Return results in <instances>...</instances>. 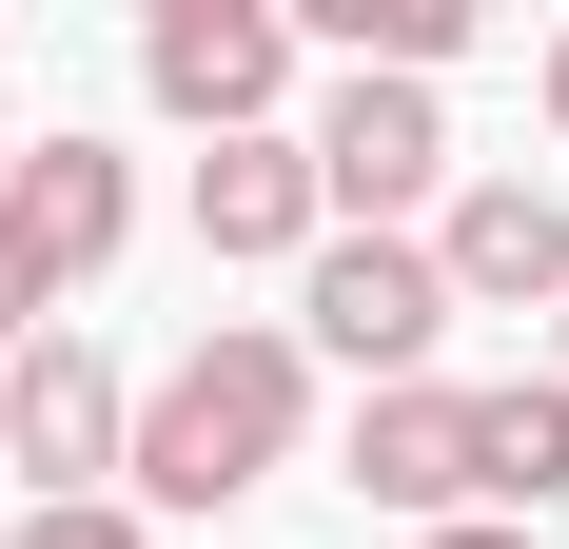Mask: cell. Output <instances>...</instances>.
Segmentation results:
<instances>
[{"label": "cell", "instance_id": "obj_1", "mask_svg": "<svg viewBox=\"0 0 569 549\" xmlns=\"http://www.w3.org/2000/svg\"><path fill=\"white\" fill-rule=\"evenodd\" d=\"M295 432H315V353H295V315H217L197 353L138 373L118 491L158 510V530H217V510H256V491L295 471Z\"/></svg>", "mask_w": 569, "mask_h": 549}, {"label": "cell", "instance_id": "obj_2", "mask_svg": "<svg viewBox=\"0 0 569 549\" xmlns=\"http://www.w3.org/2000/svg\"><path fill=\"white\" fill-rule=\"evenodd\" d=\"M295 0H158L138 20V99L217 158V138H295Z\"/></svg>", "mask_w": 569, "mask_h": 549}, {"label": "cell", "instance_id": "obj_3", "mask_svg": "<svg viewBox=\"0 0 569 549\" xmlns=\"http://www.w3.org/2000/svg\"><path fill=\"white\" fill-rule=\"evenodd\" d=\"M295 353L353 392H412L432 353H452V274H432V236H315V274H295Z\"/></svg>", "mask_w": 569, "mask_h": 549}, {"label": "cell", "instance_id": "obj_4", "mask_svg": "<svg viewBox=\"0 0 569 549\" xmlns=\"http://www.w3.org/2000/svg\"><path fill=\"white\" fill-rule=\"evenodd\" d=\"M295 138H315L335 236H412V217H452V99H432V79H335Z\"/></svg>", "mask_w": 569, "mask_h": 549}, {"label": "cell", "instance_id": "obj_5", "mask_svg": "<svg viewBox=\"0 0 569 549\" xmlns=\"http://www.w3.org/2000/svg\"><path fill=\"white\" fill-rule=\"evenodd\" d=\"M118 451H138V373H118L79 315H59L40 353H0V471H40V510H99Z\"/></svg>", "mask_w": 569, "mask_h": 549}, {"label": "cell", "instance_id": "obj_6", "mask_svg": "<svg viewBox=\"0 0 569 549\" xmlns=\"http://www.w3.org/2000/svg\"><path fill=\"white\" fill-rule=\"evenodd\" d=\"M0 236H20L59 295H99V274L138 256V158L79 138V118H59V138H0Z\"/></svg>", "mask_w": 569, "mask_h": 549}, {"label": "cell", "instance_id": "obj_7", "mask_svg": "<svg viewBox=\"0 0 569 549\" xmlns=\"http://www.w3.org/2000/svg\"><path fill=\"white\" fill-rule=\"evenodd\" d=\"M353 510H393V530H471V373H412V392H353L335 432Z\"/></svg>", "mask_w": 569, "mask_h": 549}, {"label": "cell", "instance_id": "obj_8", "mask_svg": "<svg viewBox=\"0 0 569 549\" xmlns=\"http://www.w3.org/2000/svg\"><path fill=\"white\" fill-rule=\"evenodd\" d=\"M432 274H452V315H569V197L550 177H452Z\"/></svg>", "mask_w": 569, "mask_h": 549}, {"label": "cell", "instance_id": "obj_9", "mask_svg": "<svg viewBox=\"0 0 569 549\" xmlns=\"http://www.w3.org/2000/svg\"><path fill=\"white\" fill-rule=\"evenodd\" d=\"M335 197H315V138H217L197 158V256L217 274H315Z\"/></svg>", "mask_w": 569, "mask_h": 549}, {"label": "cell", "instance_id": "obj_10", "mask_svg": "<svg viewBox=\"0 0 569 549\" xmlns=\"http://www.w3.org/2000/svg\"><path fill=\"white\" fill-rule=\"evenodd\" d=\"M471 510L491 530H550L569 510V373H491L471 392Z\"/></svg>", "mask_w": 569, "mask_h": 549}, {"label": "cell", "instance_id": "obj_11", "mask_svg": "<svg viewBox=\"0 0 569 549\" xmlns=\"http://www.w3.org/2000/svg\"><path fill=\"white\" fill-rule=\"evenodd\" d=\"M0 549H158V510H138V491H99V510H20Z\"/></svg>", "mask_w": 569, "mask_h": 549}, {"label": "cell", "instance_id": "obj_12", "mask_svg": "<svg viewBox=\"0 0 569 549\" xmlns=\"http://www.w3.org/2000/svg\"><path fill=\"white\" fill-rule=\"evenodd\" d=\"M40 333H59V274L20 256V236H0V353H40Z\"/></svg>", "mask_w": 569, "mask_h": 549}, {"label": "cell", "instance_id": "obj_13", "mask_svg": "<svg viewBox=\"0 0 569 549\" xmlns=\"http://www.w3.org/2000/svg\"><path fill=\"white\" fill-rule=\"evenodd\" d=\"M412 549H550V530H491V510H471V530H412Z\"/></svg>", "mask_w": 569, "mask_h": 549}, {"label": "cell", "instance_id": "obj_14", "mask_svg": "<svg viewBox=\"0 0 569 549\" xmlns=\"http://www.w3.org/2000/svg\"><path fill=\"white\" fill-rule=\"evenodd\" d=\"M550 138H569V20H550Z\"/></svg>", "mask_w": 569, "mask_h": 549}, {"label": "cell", "instance_id": "obj_15", "mask_svg": "<svg viewBox=\"0 0 569 549\" xmlns=\"http://www.w3.org/2000/svg\"><path fill=\"white\" fill-rule=\"evenodd\" d=\"M550 373H569V315H550Z\"/></svg>", "mask_w": 569, "mask_h": 549}]
</instances>
